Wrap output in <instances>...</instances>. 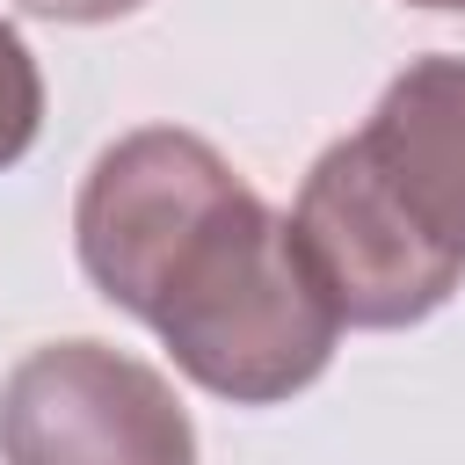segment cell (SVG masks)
Instances as JSON below:
<instances>
[{
    "mask_svg": "<svg viewBox=\"0 0 465 465\" xmlns=\"http://www.w3.org/2000/svg\"><path fill=\"white\" fill-rule=\"evenodd\" d=\"M291 240L305 269L320 276L327 305L341 312V327H414L465 276L385 203V189L371 182L349 138L312 160L298 211H291Z\"/></svg>",
    "mask_w": 465,
    "mask_h": 465,
    "instance_id": "3957f363",
    "label": "cell"
},
{
    "mask_svg": "<svg viewBox=\"0 0 465 465\" xmlns=\"http://www.w3.org/2000/svg\"><path fill=\"white\" fill-rule=\"evenodd\" d=\"M36 124H44V80H36V58H29V44L0 22V167H15V160L29 153Z\"/></svg>",
    "mask_w": 465,
    "mask_h": 465,
    "instance_id": "5b68a950",
    "label": "cell"
},
{
    "mask_svg": "<svg viewBox=\"0 0 465 465\" xmlns=\"http://www.w3.org/2000/svg\"><path fill=\"white\" fill-rule=\"evenodd\" d=\"M73 232L94 291L145 320L203 392L269 407L327 371L341 312L305 269L291 218L196 131L116 138L87 167Z\"/></svg>",
    "mask_w": 465,
    "mask_h": 465,
    "instance_id": "6da1fadb",
    "label": "cell"
},
{
    "mask_svg": "<svg viewBox=\"0 0 465 465\" xmlns=\"http://www.w3.org/2000/svg\"><path fill=\"white\" fill-rule=\"evenodd\" d=\"M0 458L7 465H196V429L153 363L109 341H51L29 349L0 385Z\"/></svg>",
    "mask_w": 465,
    "mask_h": 465,
    "instance_id": "7a4b0ae2",
    "label": "cell"
},
{
    "mask_svg": "<svg viewBox=\"0 0 465 465\" xmlns=\"http://www.w3.org/2000/svg\"><path fill=\"white\" fill-rule=\"evenodd\" d=\"M349 145L385 203L465 269V58H414Z\"/></svg>",
    "mask_w": 465,
    "mask_h": 465,
    "instance_id": "277c9868",
    "label": "cell"
},
{
    "mask_svg": "<svg viewBox=\"0 0 465 465\" xmlns=\"http://www.w3.org/2000/svg\"><path fill=\"white\" fill-rule=\"evenodd\" d=\"M407 7H465V0H407Z\"/></svg>",
    "mask_w": 465,
    "mask_h": 465,
    "instance_id": "52a82bcc",
    "label": "cell"
},
{
    "mask_svg": "<svg viewBox=\"0 0 465 465\" xmlns=\"http://www.w3.org/2000/svg\"><path fill=\"white\" fill-rule=\"evenodd\" d=\"M22 7L44 15V22H116V15H131L145 0H22Z\"/></svg>",
    "mask_w": 465,
    "mask_h": 465,
    "instance_id": "8992f818",
    "label": "cell"
}]
</instances>
